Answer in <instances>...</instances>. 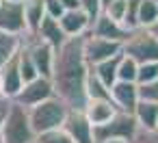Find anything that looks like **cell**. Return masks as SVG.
I'll return each instance as SVG.
<instances>
[{"instance_id": "obj_18", "label": "cell", "mask_w": 158, "mask_h": 143, "mask_svg": "<svg viewBox=\"0 0 158 143\" xmlns=\"http://www.w3.org/2000/svg\"><path fill=\"white\" fill-rule=\"evenodd\" d=\"M132 115H134L139 128L149 130V132H156V128H158V104L139 100V104H136V108H134Z\"/></svg>"}, {"instance_id": "obj_1", "label": "cell", "mask_w": 158, "mask_h": 143, "mask_svg": "<svg viewBox=\"0 0 158 143\" xmlns=\"http://www.w3.org/2000/svg\"><path fill=\"white\" fill-rule=\"evenodd\" d=\"M82 41L85 37H72L54 52V67L50 76L54 95L63 100L72 111H82L87 104L85 85L89 76V65L85 61Z\"/></svg>"}, {"instance_id": "obj_12", "label": "cell", "mask_w": 158, "mask_h": 143, "mask_svg": "<svg viewBox=\"0 0 158 143\" xmlns=\"http://www.w3.org/2000/svg\"><path fill=\"white\" fill-rule=\"evenodd\" d=\"M87 35H93V37H100V39H106V41H117V44H123L130 35V31L123 26V24H117L113 20H108L104 13L91 24L89 33Z\"/></svg>"}, {"instance_id": "obj_32", "label": "cell", "mask_w": 158, "mask_h": 143, "mask_svg": "<svg viewBox=\"0 0 158 143\" xmlns=\"http://www.w3.org/2000/svg\"><path fill=\"white\" fill-rule=\"evenodd\" d=\"M128 143H158V134H156V132H149V130L139 128V130L134 132V137H132Z\"/></svg>"}, {"instance_id": "obj_38", "label": "cell", "mask_w": 158, "mask_h": 143, "mask_svg": "<svg viewBox=\"0 0 158 143\" xmlns=\"http://www.w3.org/2000/svg\"><path fill=\"white\" fill-rule=\"evenodd\" d=\"M5 2H15V5H24L26 0H5Z\"/></svg>"}, {"instance_id": "obj_2", "label": "cell", "mask_w": 158, "mask_h": 143, "mask_svg": "<svg viewBox=\"0 0 158 143\" xmlns=\"http://www.w3.org/2000/svg\"><path fill=\"white\" fill-rule=\"evenodd\" d=\"M0 137H2V143H35L37 137L28 119V108L11 100L5 113V119H2Z\"/></svg>"}, {"instance_id": "obj_34", "label": "cell", "mask_w": 158, "mask_h": 143, "mask_svg": "<svg viewBox=\"0 0 158 143\" xmlns=\"http://www.w3.org/2000/svg\"><path fill=\"white\" fill-rule=\"evenodd\" d=\"M9 102L11 100H0V128H2V119H5L7 108H9ZM0 143H2V137H0Z\"/></svg>"}, {"instance_id": "obj_10", "label": "cell", "mask_w": 158, "mask_h": 143, "mask_svg": "<svg viewBox=\"0 0 158 143\" xmlns=\"http://www.w3.org/2000/svg\"><path fill=\"white\" fill-rule=\"evenodd\" d=\"M24 39H26L28 50H31V59H33V63L37 67L39 78H50L52 67H54V50L48 44L39 41L37 37H24Z\"/></svg>"}, {"instance_id": "obj_20", "label": "cell", "mask_w": 158, "mask_h": 143, "mask_svg": "<svg viewBox=\"0 0 158 143\" xmlns=\"http://www.w3.org/2000/svg\"><path fill=\"white\" fill-rule=\"evenodd\" d=\"M22 44H24V37L0 33V69H2L11 59H15V57H18V52H20Z\"/></svg>"}, {"instance_id": "obj_30", "label": "cell", "mask_w": 158, "mask_h": 143, "mask_svg": "<svg viewBox=\"0 0 158 143\" xmlns=\"http://www.w3.org/2000/svg\"><path fill=\"white\" fill-rule=\"evenodd\" d=\"M139 98L145 100V102H154V104H158V78H156L154 82H149V85L139 87Z\"/></svg>"}, {"instance_id": "obj_7", "label": "cell", "mask_w": 158, "mask_h": 143, "mask_svg": "<svg viewBox=\"0 0 158 143\" xmlns=\"http://www.w3.org/2000/svg\"><path fill=\"white\" fill-rule=\"evenodd\" d=\"M54 95V87H52V80L50 78H35L31 82H26L22 87V91L18 93V98L13 102L22 104L24 108H33L46 100H50Z\"/></svg>"}, {"instance_id": "obj_6", "label": "cell", "mask_w": 158, "mask_h": 143, "mask_svg": "<svg viewBox=\"0 0 158 143\" xmlns=\"http://www.w3.org/2000/svg\"><path fill=\"white\" fill-rule=\"evenodd\" d=\"M121 46L123 44L106 41V39H100V37H93V35H85V41H82L85 61H87L89 67H93L102 61H108V59L121 54Z\"/></svg>"}, {"instance_id": "obj_8", "label": "cell", "mask_w": 158, "mask_h": 143, "mask_svg": "<svg viewBox=\"0 0 158 143\" xmlns=\"http://www.w3.org/2000/svg\"><path fill=\"white\" fill-rule=\"evenodd\" d=\"M0 33L7 35H18L26 37V22H24V7L15 2H5L0 5Z\"/></svg>"}, {"instance_id": "obj_15", "label": "cell", "mask_w": 158, "mask_h": 143, "mask_svg": "<svg viewBox=\"0 0 158 143\" xmlns=\"http://www.w3.org/2000/svg\"><path fill=\"white\" fill-rule=\"evenodd\" d=\"M0 78H2V89H5V98L7 100H15L18 93L22 91L24 87V80H22V74H20V67H18V57L11 59L2 69H0Z\"/></svg>"}, {"instance_id": "obj_36", "label": "cell", "mask_w": 158, "mask_h": 143, "mask_svg": "<svg viewBox=\"0 0 158 143\" xmlns=\"http://www.w3.org/2000/svg\"><path fill=\"white\" fill-rule=\"evenodd\" d=\"M0 100H7L5 98V89H2V78H0Z\"/></svg>"}, {"instance_id": "obj_17", "label": "cell", "mask_w": 158, "mask_h": 143, "mask_svg": "<svg viewBox=\"0 0 158 143\" xmlns=\"http://www.w3.org/2000/svg\"><path fill=\"white\" fill-rule=\"evenodd\" d=\"M24 7V22H26V37H33L39 24L46 20V2L44 0H26Z\"/></svg>"}, {"instance_id": "obj_27", "label": "cell", "mask_w": 158, "mask_h": 143, "mask_svg": "<svg viewBox=\"0 0 158 143\" xmlns=\"http://www.w3.org/2000/svg\"><path fill=\"white\" fill-rule=\"evenodd\" d=\"M80 11L89 18V22L93 24L100 15H102V2H100V0H80Z\"/></svg>"}, {"instance_id": "obj_23", "label": "cell", "mask_w": 158, "mask_h": 143, "mask_svg": "<svg viewBox=\"0 0 158 143\" xmlns=\"http://www.w3.org/2000/svg\"><path fill=\"white\" fill-rule=\"evenodd\" d=\"M85 91H87V100H110V89H106L91 69H89V76H87Z\"/></svg>"}, {"instance_id": "obj_40", "label": "cell", "mask_w": 158, "mask_h": 143, "mask_svg": "<svg viewBox=\"0 0 158 143\" xmlns=\"http://www.w3.org/2000/svg\"><path fill=\"white\" fill-rule=\"evenodd\" d=\"M152 2H154V5H156V7H158V0H152Z\"/></svg>"}, {"instance_id": "obj_28", "label": "cell", "mask_w": 158, "mask_h": 143, "mask_svg": "<svg viewBox=\"0 0 158 143\" xmlns=\"http://www.w3.org/2000/svg\"><path fill=\"white\" fill-rule=\"evenodd\" d=\"M35 143H74V141L65 134L63 128H59V130H50V132L39 134V137L35 139Z\"/></svg>"}, {"instance_id": "obj_33", "label": "cell", "mask_w": 158, "mask_h": 143, "mask_svg": "<svg viewBox=\"0 0 158 143\" xmlns=\"http://www.w3.org/2000/svg\"><path fill=\"white\" fill-rule=\"evenodd\" d=\"M59 2L65 11H78L80 9V0H59Z\"/></svg>"}, {"instance_id": "obj_16", "label": "cell", "mask_w": 158, "mask_h": 143, "mask_svg": "<svg viewBox=\"0 0 158 143\" xmlns=\"http://www.w3.org/2000/svg\"><path fill=\"white\" fill-rule=\"evenodd\" d=\"M33 37H37V39L44 41V44H48L54 52L67 41V37H65L63 28L59 26V22H56V20H50V18H46V20L39 24V28H37V33H35Z\"/></svg>"}, {"instance_id": "obj_31", "label": "cell", "mask_w": 158, "mask_h": 143, "mask_svg": "<svg viewBox=\"0 0 158 143\" xmlns=\"http://www.w3.org/2000/svg\"><path fill=\"white\" fill-rule=\"evenodd\" d=\"M44 2H46V18L59 22L63 18V13H65V9L61 7V2H59V0H44Z\"/></svg>"}, {"instance_id": "obj_11", "label": "cell", "mask_w": 158, "mask_h": 143, "mask_svg": "<svg viewBox=\"0 0 158 143\" xmlns=\"http://www.w3.org/2000/svg\"><path fill=\"white\" fill-rule=\"evenodd\" d=\"M110 100L117 106V111L123 113H134L136 104H139V85L136 82H115L110 87Z\"/></svg>"}, {"instance_id": "obj_3", "label": "cell", "mask_w": 158, "mask_h": 143, "mask_svg": "<svg viewBox=\"0 0 158 143\" xmlns=\"http://www.w3.org/2000/svg\"><path fill=\"white\" fill-rule=\"evenodd\" d=\"M67 113H69L67 104L63 100H59L56 95H52L50 100L28 108V119H31L35 137L44 134V132H50V130L63 128V121H65Z\"/></svg>"}, {"instance_id": "obj_35", "label": "cell", "mask_w": 158, "mask_h": 143, "mask_svg": "<svg viewBox=\"0 0 158 143\" xmlns=\"http://www.w3.org/2000/svg\"><path fill=\"white\" fill-rule=\"evenodd\" d=\"M147 31H149V33H152V35H154V37H156V41H158V22H156V24H154V26H149V28H147Z\"/></svg>"}, {"instance_id": "obj_37", "label": "cell", "mask_w": 158, "mask_h": 143, "mask_svg": "<svg viewBox=\"0 0 158 143\" xmlns=\"http://www.w3.org/2000/svg\"><path fill=\"white\" fill-rule=\"evenodd\" d=\"M100 2H102V9H104V7H108L110 2H115V0H100Z\"/></svg>"}, {"instance_id": "obj_39", "label": "cell", "mask_w": 158, "mask_h": 143, "mask_svg": "<svg viewBox=\"0 0 158 143\" xmlns=\"http://www.w3.org/2000/svg\"><path fill=\"white\" fill-rule=\"evenodd\" d=\"M100 143H123V141H100Z\"/></svg>"}, {"instance_id": "obj_4", "label": "cell", "mask_w": 158, "mask_h": 143, "mask_svg": "<svg viewBox=\"0 0 158 143\" xmlns=\"http://www.w3.org/2000/svg\"><path fill=\"white\" fill-rule=\"evenodd\" d=\"M121 54L141 63H158V41L147 28L130 31L128 39L121 46Z\"/></svg>"}, {"instance_id": "obj_42", "label": "cell", "mask_w": 158, "mask_h": 143, "mask_svg": "<svg viewBox=\"0 0 158 143\" xmlns=\"http://www.w3.org/2000/svg\"><path fill=\"white\" fill-rule=\"evenodd\" d=\"M0 5H2V0H0Z\"/></svg>"}, {"instance_id": "obj_25", "label": "cell", "mask_w": 158, "mask_h": 143, "mask_svg": "<svg viewBox=\"0 0 158 143\" xmlns=\"http://www.w3.org/2000/svg\"><path fill=\"white\" fill-rule=\"evenodd\" d=\"M158 78V63H141L139 65V72H136V85L143 87V85H149Z\"/></svg>"}, {"instance_id": "obj_13", "label": "cell", "mask_w": 158, "mask_h": 143, "mask_svg": "<svg viewBox=\"0 0 158 143\" xmlns=\"http://www.w3.org/2000/svg\"><path fill=\"white\" fill-rule=\"evenodd\" d=\"M82 113L87 115V119L91 121V126L98 128V126L108 124V121L115 117L117 106L113 104V100H87Z\"/></svg>"}, {"instance_id": "obj_29", "label": "cell", "mask_w": 158, "mask_h": 143, "mask_svg": "<svg viewBox=\"0 0 158 143\" xmlns=\"http://www.w3.org/2000/svg\"><path fill=\"white\" fill-rule=\"evenodd\" d=\"M139 5H141V0H128V7H126V20H123V26H126L128 31H136V28H139V22H136Z\"/></svg>"}, {"instance_id": "obj_14", "label": "cell", "mask_w": 158, "mask_h": 143, "mask_svg": "<svg viewBox=\"0 0 158 143\" xmlns=\"http://www.w3.org/2000/svg\"><path fill=\"white\" fill-rule=\"evenodd\" d=\"M59 26L63 28L65 37L72 39V37H85L91 28V22L89 18L78 9V11H65L63 18L59 20Z\"/></svg>"}, {"instance_id": "obj_9", "label": "cell", "mask_w": 158, "mask_h": 143, "mask_svg": "<svg viewBox=\"0 0 158 143\" xmlns=\"http://www.w3.org/2000/svg\"><path fill=\"white\" fill-rule=\"evenodd\" d=\"M63 130L74 143H95L93 141V126L82 111H72L69 108V113L63 121Z\"/></svg>"}, {"instance_id": "obj_21", "label": "cell", "mask_w": 158, "mask_h": 143, "mask_svg": "<svg viewBox=\"0 0 158 143\" xmlns=\"http://www.w3.org/2000/svg\"><path fill=\"white\" fill-rule=\"evenodd\" d=\"M18 67H20V74H22L24 85L31 82V80H35V78H39L37 67H35V63H33V59H31V50H28V46H26V39H24L20 52H18Z\"/></svg>"}, {"instance_id": "obj_22", "label": "cell", "mask_w": 158, "mask_h": 143, "mask_svg": "<svg viewBox=\"0 0 158 143\" xmlns=\"http://www.w3.org/2000/svg\"><path fill=\"white\" fill-rule=\"evenodd\" d=\"M136 22H139V28H149V26H154L158 22V7L152 2V0H141Z\"/></svg>"}, {"instance_id": "obj_5", "label": "cell", "mask_w": 158, "mask_h": 143, "mask_svg": "<svg viewBox=\"0 0 158 143\" xmlns=\"http://www.w3.org/2000/svg\"><path fill=\"white\" fill-rule=\"evenodd\" d=\"M136 130H139V124H136L134 115L117 111L108 124L93 128V141L95 143H100V141H123V143H128Z\"/></svg>"}, {"instance_id": "obj_19", "label": "cell", "mask_w": 158, "mask_h": 143, "mask_svg": "<svg viewBox=\"0 0 158 143\" xmlns=\"http://www.w3.org/2000/svg\"><path fill=\"white\" fill-rule=\"evenodd\" d=\"M119 61H121V54H117V57H113V59H108V61H102V63H98V65H93V67H89V69L98 76V80H100L106 89H110V87L117 82Z\"/></svg>"}, {"instance_id": "obj_26", "label": "cell", "mask_w": 158, "mask_h": 143, "mask_svg": "<svg viewBox=\"0 0 158 143\" xmlns=\"http://www.w3.org/2000/svg\"><path fill=\"white\" fill-rule=\"evenodd\" d=\"M126 7H128V0H115V2H110L108 7H104V15L117 24H123L126 20Z\"/></svg>"}, {"instance_id": "obj_41", "label": "cell", "mask_w": 158, "mask_h": 143, "mask_svg": "<svg viewBox=\"0 0 158 143\" xmlns=\"http://www.w3.org/2000/svg\"><path fill=\"white\" fill-rule=\"evenodd\" d=\"M156 134H158V128H156Z\"/></svg>"}, {"instance_id": "obj_24", "label": "cell", "mask_w": 158, "mask_h": 143, "mask_svg": "<svg viewBox=\"0 0 158 143\" xmlns=\"http://www.w3.org/2000/svg\"><path fill=\"white\" fill-rule=\"evenodd\" d=\"M136 72H139V63L132 61L130 57L121 54L119 69H117V80L119 82H136Z\"/></svg>"}]
</instances>
